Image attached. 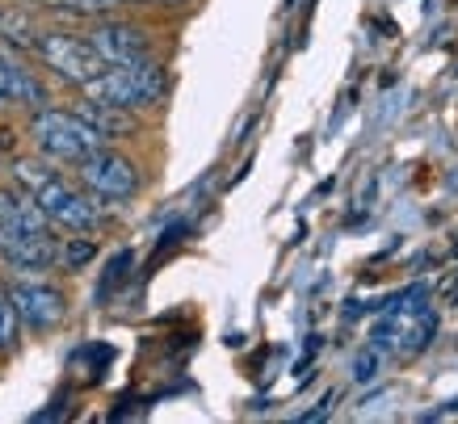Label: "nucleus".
<instances>
[{
    "label": "nucleus",
    "instance_id": "a211bd4d",
    "mask_svg": "<svg viewBox=\"0 0 458 424\" xmlns=\"http://www.w3.org/2000/svg\"><path fill=\"white\" fill-rule=\"evenodd\" d=\"M160 4H185V0H160Z\"/></svg>",
    "mask_w": 458,
    "mask_h": 424
},
{
    "label": "nucleus",
    "instance_id": "ddd939ff",
    "mask_svg": "<svg viewBox=\"0 0 458 424\" xmlns=\"http://www.w3.org/2000/svg\"><path fill=\"white\" fill-rule=\"evenodd\" d=\"M55 173L59 168H51L47 156H21V160H13V185H21L26 193H34L42 181H51Z\"/></svg>",
    "mask_w": 458,
    "mask_h": 424
},
{
    "label": "nucleus",
    "instance_id": "39448f33",
    "mask_svg": "<svg viewBox=\"0 0 458 424\" xmlns=\"http://www.w3.org/2000/svg\"><path fill=\"white\" fill-rule=\"evenodd\" d=\"M76 177L98 202H131L140 193V168L135 160H126L123 151L98 148L84 160H76Z\"/></svg>",
    "mask_w": 458,
    "mask_h": 424
},
{
    "label": "nucleus",
    "instance_id": "9b49d317",
    "mask_svg": "<svg viewBox=\"0 0 458 424\" xmlns=\"http://www.w3.org/2000/svg\"><path fill=\"white\" fill-rule=\"evenodd\" d=\"M0 227H9V232H51L42 206L21 185H0Z\"/></svg>",
    "mask_w": 458,
    "mask_h": 424
},
{
    "label": "nucleus",
    "instance_id": "aec40b11",
    "mask_svg": "<svg viewBox=\"0 0 458 424\" xmlns=\"http://www.w3.org/2000/svg\"><path fill=\"white\" fill-rule=\"evenodd\" d=\"M0 294H4V277H0Z\"/></svg>",
    "mask_w": 458,
    "mask_h": 424
},
{
    "label": "nucleus",
    "instance_id": "f3484780",
    "mask_svg": "<svg viewBox=\"0 0 458 424\" xmlns=\"http://www.w3.org/2000/svg\"><path fill=\"white\" fill-rule=\"evenodd\" d=\"M17 341H21V319H17L13 302H9V290L0 294V353H13Z\"/></svg>",
    "mask_w": 458,
    "mask_h": 424
},
{
    "label": "nucleus",
    "instance_id": "f8f14e48",
    "mask_svg": "<svg viewBox=\"0 0 458 424\" xmlns=\"http://www.w3.org/2000/svg\"><path fill=\"white\" fill-rule=\"evenodd\" d=\"M38 21L26 13V9H0V42L9 47V51H34V42H38Z\"/></svg>",
    "mask_w": 458,
    "mask_h": 424
},
{
    "label": "nucleus",
    "instance_id": "2eb2a0df",
    "mask_svg": "<svg viewBox=\"0 0 458 424\" xmlns=\"http://www.w3.org/2000/svg\"><path fill=\"white\" fill-rule=\"evenodd\" d=\"M98 257V244H93V235H68V244H59V265L64 269H84L89 260Z\"/></svg>",
    "mask_w": 458,
    "mask_h": 424
},
{
    "label": "nucleus",
    "instance_id": "f257e3e1",
    "mask_svg": "<svg viewBox=\"0 0 458 424\" xmlns=\"http://www.w3.org/2000/svg\"><path fill=\"white\" fill-rule=\"evenodd\" d=\"M93 101L106 106H123V110H152L168 97V72L156 64L152 55L140 64H118V68H101L93 81L81 89Z\"/></svg>",
    "mask_w": 458,
    "mask_h": 424
},
{
    "label": "nucleus",
    "instance_id": "1a4fd4ad",
    "mask_svg": "<svg viewBox=\"0 0 458 424\" xmlns=\"http://www.w3.org/2000/svg\"><path fill=\"white\" fill-rule=\"evenodd\" d=\"M0 106H21V110H42L47 106L42 81L9 55V47L0 51Z\"/></svg>",
    "mask_w": 458,
    "mask_h": 424
},
{
    "label": "nucleus",
    "instance_id": "9d476101",
    "mask_svg": "<svg viewBox=\"0 0 458 424\" xmlns=\"http://www.w3.org/2000/svg\"><path fill=\"white\" fill-rule=\"evenodd\" d=\"M72 110L81 114V118L93 126V131H98L101 143H110V139H135V135H140V114H135V110L106 106V101H93V97H81Z\"/></svg>",
    "mask_w": 458,
    "mask_h": 424
},
{
    "label": "nucleus",
    "instance_id": "412c9836",
    "mask_svg": "<svg viewBox=\"0 0 458 424\" xmlns=\"http://www.w3.org/2000/svg\"><path fill=\"white\" fill-rule=\"evenodd\" d=\"M123 4H140V0H123Z\"/></svg>",
    "mask_w": 458,
    "mask_h": 424
},
{
    "label": "nucleus",
    "instance_id": "6e6552de",
    "mask_svg": "<svg viewBox=\"0 0 458 424\" xmlns=\"http://www.w3.org/2000/svg\"><path fill=\"white\" fill-rule=\"evenodd\" d=\"M0 260L17 277H42L59 265V240L51 232H9L0 227Z\"/></svg>",
    "mask_w": 458,
    "mask_h": 424
},
{
    "label": "nucleus",
    "instance_id": "423d86ee",
    "mask_svg": "<svg viewBox=\"0 0 458 424\" xmlns=\"http://www.w3.org/2000/svg\"><path fill=\"white\" fill-rule=\"evenodd\" d=\"M4 290H9V302H13V311L26 332H51L68 315L64 290L42 282V277H17V282H4Z\"/></svg>",
    "mask_w": 458,
    "mask_h": 424
},
{
    "label": "nucleus",
    "instance_id": "4468645a",
    "mask_svg": "<svg viewBox=\"0 0 458 424\" xmlns=\"http://www.w3.org/2000/svg\"><path fill=\"white\" fill-rule=\"evenodd\" d=\"M383 369H387V349H378L375 341L353 353V383L358 386L378 383V378H383Z\"/></svg>",
    "mask_w": 458,
    "mask_h": 424
},
{
    "label": "nucleus",
    "instance_id": "0eeeda50",
    "mask_svg": "<svg viewBox=\"0 0 458 424\" xmlns=\"http://www.w3.org/2000/svg\"><path fill=\"white\" fill-rule=\"evenodd\" d=\"M93 42V51L106 68H118V64H140V59L152 55V38L148 30L135 26V21H118V17H93V30L84 34Z\"/></svg>",
    "mask_w": 458,
    "mask_h": 424
},
{
    "label": "nucleus",
    "instance_id": "20e7f679",
    "mask_svg": "<svg viewBox=\"0 0 458 424\" xmlns=\"http://www.w3.org/2000/svg\"><path fill=\"white\" fill-rule=\"evenodd\" d=\"M30 55H38V64L51 68V76H59L64 84H76V89H84L106 68L93 51V42L84 34H68V30H38V42Z\"/></svg>",
    "mask_w": 458,
    "mask_h": 424
},
{
    "label": "nucleus",
    "instance_id": "6ab92c4d",
    "mask_svg": "<svg viewBox=\"0 0 458 424\" xmlns=\"http://www.w3.org/2000/svg\"><path fill=\"white\" fill-rule=\"evenodd\" d=\"M450 299H458V286H450Z\"/></svg>",
    "mask_w": 458,
    "mask_h": 424
},
{
    "label": "nucleus",
    "instance_id": "dca6fc26",
    "mask_svg": "<svg viewBox=\"0 0 458 424\" xmlns=\"http://www.w3.org/2000/svg\"><path fill=\"white\" fill-rule=\"evenodd\" d=\"M42 4H51V9L72 13V17H106V13H114L123 0H42Z\"/></svg>",
    "mask_w": 458,
    "mask_h": 424
},
{
    "label": "nucleus",
    "instance_id": "7ed1b4c3",
    "mask_svg": "<svg viewBox=\"0 0 458 424\" xmlns=\"http://www.w3.org/2000/svg\"><path fill=\"white\" fill-rule=\"evenodd\" d=\"M34 202L42 206V215L51 227L59 232H72V235H93L106 223V202H98L93 193L84 185H72L55 173L51 181H42L34 190Z\"/></svg>",
    "mask_w": 458,
    "mask_h": 424
},
{
    "label": "nucleus",
    "instance_id": "f03ea898",
    "mask_svg": "<svg viewBox=\"0 0 458 424\" xmlns=\"http://www.w3.org/2000/svg\"><path fill=\"white\" fill-rule=\"evenodd\" d=\"M30 143L38 156L59 160V165H76L89 151L106 148L101 135L76 110H47V106L34 110V118H30Z\"/></svg>",
    "mask_w": 458,
    "mask_h": 424
}]
</instances>
